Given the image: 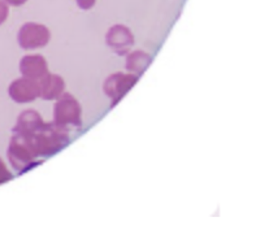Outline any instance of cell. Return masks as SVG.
<instances>
[{
  "label": "cell",
  "mask_w": 256,
  "mask_h": 252,
  "mask_svg": "<svg viewBox=\"0 0 256 252\" xmlns=\"http://www.w3.org/2000/svg\"><path fill=\"white\" fill-rule=\"evenodd\" d=\"M134 84H136V77L116 74L107 81L106 91L110 98H114V102H117Z\"/></svg>",
  "instance_id": "cell-4"
},
{
  "label": "cell",
  "mask_w": 256,
  "mask_h": 252,
  "mask_svg": "<svg viewBox=\"0 0 256 252\" xmlns=\"http://www.w3.org/2000/svg\"><path fill=\"white\" fill-rule=\"evenodd\" d=\"M108 43H110V47H114L116 50H122V51L118 52H124V50L128 46L133 43V36H130L126 28L116 26L108 32Z\"/></svg>",
  "instance_id": "cell-5"
},
{
  "label": "cell",
  "mask_w": 256,
  "mask_h": 252,
  "mask_svg": "<svg viewBox=\"0 0 256 252\" xmlns=\"http://www.w3.org/2000/svg\"><path fill=\"white\" fill-rule=\"evenodd\" d=\"M6 2H8L12 6H21V4L25 3L26 0H6Z\"/></svg>",
  "instance_id": "cell-10"
},
{
  "label": "cell",
  "mask_w": 256,
  "mask_h": 252,
  "mask_svg": "<svg viewBox=\"0 0 256 252\" xmlns=\"http://www.w3.org/2000/svg\"><path fill=\"white\" fill-rule=\"evenodd\" d=\"M78 6H81V8H84V10H88V8H90V6H94L95 0H77Z\"/></svg>",
  "instance_id": "cell-9"
},
{
  "label": "cell",
  "mask_w": 256,
  "mask_h": 252,
  "mask_svg": "<svg viewBox=\"0 0 256 252\" xmlns=\"http://www.w3.org/2000/svg\"><path fill=\"white\" fill-rule=\"evenodd\" d=\"M18 38L22 47H25V48H36V47H42V46L48 42L50 34L44 26L28 24L21 29Z\"/></svg>",
  "instance_id": "cell-2"
},
{
  "label": "cell",
  "mask_w": 256,
  "mask_h": 252,
  "mask_svg": "<svg viewBox=\"0 0 256 252\" xmlns=\"http://www.w3.org/2000/svg\"><path fill=\"white\" fill-rule=\"evenodd\" d=\"M6 16H8V8H6V3L0 0V24L3 22Z\"/></svg>",
  "instance_id": "cell-8"
},
{
  "label": "cell",
  "mask_w": 256,
  "mask_h": 252,
  "mask_svg": "<svg viewBox=\"0 0 256 252\" xmlns=\"http://www.w3.org/2000/svg\"><path fill=\"white\" fill-rule=\"evenodd\" d=\"M39 88H40L39 95H42L44 99H54L62 94L64 84H62V78L56 77V76H48L42 82H39Z\"/></svg>",
  "instance_id": "cell-7"
},
{
  "label": "cell",
  "mask_w": 256,
  "mask_h": 252,
  "mask_svg": "<svg viewBox=\"0 0 256 252\" xmlns=\"http://www.w3.org/2000/svg\"><path fill=\"white\" fill-rule=\"evenodd\" d=\"M40 94L39 84L34 80H20L12 84L10 88V95L17 102H28L32 100Z\"/></svg>",
  "instance_id": "cell-3"
},
{
  "label": "cell",
  "mask_w": 256,
  "mask_h": 252,
  "mask_svg": "<svg viewBox=\"0 0 256 252\" xmlns=\"http://www.w3.org/2000/svg\"><path fill=\"white\" fill-rule=\"evenodd\" d=\"M22 68V73L30 78H39L43 77L46 74V62L44 58L40 56H30V58H25L21 64Z\"/></svg>",
  "instance_id": "cell-6"
},
{
  "label": "cell",
  "mask_w": 256,
  "mask_h": 252,
  "mask_svg": "<svg viewBox=\"0 0 256 252\" xmlns=\"http://www.w3.org/2000/svg\"><path fill=\"white\" fill-rule=\"evenodd\" d=\"M55 122L60 128L81 125V110L77 102L69 95H64L56 104Z\"/></svg>",
  "instance_id": "cell-1"
}]
</instances>
